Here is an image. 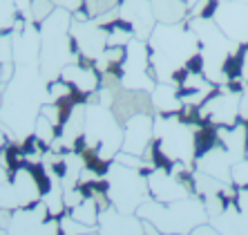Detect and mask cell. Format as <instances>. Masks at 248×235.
Returning a JSON list of instances; mask_svg holds the SVG:
<instances>
[{
	"instance_id": "obj_5",
	"label": "cell",
	"mask_w": 248,
	"mask_h": 235,
	"mask_svg": "<svg viewBox=\"0 0 248 235\" xmlns=\"http://www.w3.org/2000/svg\"><path fill=\"white\" fill-rule=\"evenodd\" d=\"M105 179H108V197H110L112 206L125 215H134L143 201L150 200L145 175L141 170L125 168L112 161L110 172Z\"/></svg>"
},
{
	"instance_id": "obj_31",
	"label": "cell",
	"mask_w": 248,
	"mask_h": 235,
	"mask_svg": "<svg viewBox=\"0 0 248 235\" xmlns=\"http://www.w3.org/2000/svg\"><path fill=\"white\" fill-rule=\"evenodd\" d=\"M58 229H61V235H87L92 231H96L94 226H85V224L76 222L74 218H69L67 213H63L58 218Z\"/></svg>"
},
{
	"instance_id": "obj_41",
	"label": "cell",
	"mask_w": 248,
	"mask_h": 235,
	"mask_svg": "<svg viewBox=\"0 0 248 235\" xmlns=\"http://www.w3.org/2000/svg\"><path fill=\"white\" fill-rule=\"evenodd\" d=\"M0 235H9V233H7V229H0Z\"/></svg>"
},
{
	"instance_id": "obj_23",
	"label": "cell",
	"mask_w": 248,
	"mask_h": 235,
	"mask_svg": "<svg viewBox=\"0 0 248 235\" xmlns=\"http://www.w3.org/2000/svg\"><path fill=\"white\" fill-rule=\"evenodd\" d=\"M150 97L152 105H155V115H177L184 105L179 99V92L172 83H156Z\"/></svg>"
},
{
	"instance_id": "obj_12",
	"label": "cell",
	"mask_w": 248,
	"mask_h": 235,
	"mask_svg": "<svg viewBox=\"0 0 248 235\" xmlns=\"http://www.w3.org/2000/svg\"><path fill=\"white\" fill-rule=\"evenodd\" d=\"M116 12H119V18L123 23L132 29L134 38L148 43L152 29L156 25L150 0H121Z\"/></svg>"
},
{
	"instance_id": "obj_2",
	"label": "cell",
	"mask_w": 248,
	"mask_h": 235,
	"mask_svg": "<svg viewBox=\"0 0 248 235\" xmlns=\"http://www.w3.org/2000/svg\"><path fill=\"white\" fill-rule=\"evenodd\" d=\"M69 25H72V14L58 7L38 25V34H41L38 69L45 81L58 79L61 69L76 61L72 38H69Z\"/></svg>"
},
{
	"instance_id": "obj_10",
	"label": "cell",
	"mask_w": 248,
	"mask_h": 235,
	"mask_svg": "<svg viewBox=\"0 0 248 235\" xmlns=\"http://www.w3.org/2000/svg\"><path fill=\"white\" fill-rule=\"evenodd\" d=\"M213 20L232 43L248 45V2L239 0L219 2L213 14Z\"/></svg>"
},
{
	"instance_id": "obj_6",
	"label": "cell",
	"mask_w": 248,
	"mask_h": 235,
	"mask_svg": "<svg viewBox=\"0 0 248 235\" xmlns=\"http://www.w3.org/2000/svg\"><path fill=\"white\" fill-rule=\"evenodd\" d=\"M155 141L170 159L195 164V130L177 119V115H155Z\"/></svg>"
},
{
	"instance_id": "obj_38",
	"label": "cell",
	"mask_w": 248,
	"mask_h": 235,
	"mask_svg": "<svg viewBox=\"0 0 248 235\" xmlns=\"http://www.w3.org/2000/svg\"><path fill=\"white\" fill-rule=\"evenodd\" d=\"M242 81L244 83H248V45L242 47Z\"/></svg>"
},
{
	"instance_id": "obj_16",
	"label": "cell",
	"mask_w": 248,
	"mask_h": 235,
	"mask_svg": "<svg viewBox=\"0 0 248 235\" xmlns=\"http://www.w3.org/2000/svg\"><path fill=\"white\" fill-rule=\"evenodd\" d=\"M110 110L121 126L127 119H132L134 115H155L150 92H141V90H119L114 94Z\"/></svg>"
},
{
	"instance_id": "obj_20",
	"label": "cell",
	"mask_w": 248,
	"mask_h": 235,
	"mask_svg": "<svg viewBox=\"0 0 248 235\" xmlns=\"http://www.w3.org/2000/svg\"><path fill=\"white\" fill-rule=\"evenodd\" d=\"M224 150L228 152L232 164L248 157V126L244 121H237L235 126H217Z\"/></svg>"
},
{
	"instance_id": "obj_9",
	"label": "cell",
	"mask_w": 248,
	"mask_h": 235,
	"mask_svg": "<svg viewBox=\"0 0 248 235\" xmlns=\"http://www.w3.org/2000/svg\"><path fill=\"white\" fill-rule=\"evenodd\" d=\"M199 117L203 123L213 126H235L239 121V92L228 85H217L215 94L199 105Z\"/></svg>"
},
{
	"instance_id": "obj_36",
	"label": "cell",
	"mask_w": 248,
	"mask_h": 235,
	"mask_svg": "<svg viewBox=\"0 0 248 235\" xmlns=\"http://www.w3.org/2000/svg\"><path fill=\"white\" fill-rule=\"evenodd\" d=\"M239 121L248 123V83L242 92H239Z\"/></svg>"
},
{
	"instance_id": "obj_13",
	"label": "cell",
	"mask_w": 248,
	"mask_h": 235,
	"mask_svg": "<svg viewBox=\"0 0 248 235\" xmlns=\"http://www.w3.org/2000/svg\"><path fill=\"white\" fill-rule=\"evenodd\" d=\"M152 137H155V115H134L123 123V144L121 150L130 155L143 157Z\"/></svg>"
},
{
	"instance_id": "obj_39",
	"label": "cell",
	"mask_w": 248,
	"mask_h": 235,
	"mask_svg": "<svg viewBox=\"0 0 248 235\" xmlns=\"http://www.w3.org/2000/svg\"><path fill=\"white\" fill-rule=\"evenodd\" d=\"M12 218H14L12 208H0V229H7L12 224Z\"/></svg>"
},
{
	"instance_id": "obj_7",
	"label": "cell",
	"mask_w": 248,
	"mask_h": 235,
	"mask_svg": "<svg viewBox=\"0 0 248 235\" xmlns=\"http://www.w3.org/2000/svg\"><path fill=\"white\" fill-rule=\"evenodd\" d=\"M41 200V190L36 186L29 168L23 166L14 172H7L0 166V208H27Z\"/></svg>"
},
{
	"instance_id": "obj_1",
	"label": "cell",
	"mask_w": 248,
	"mask_h": 235,
	"mask_svg": "<svg viewBox=\"0 0 248 235\" xmlns=\"http://www.w3.org/2000/svg\"><path fill=\"white\" fill-rule=\"evenodd\" d=\"M43 103H47V81L41 69L16 65L12 81L2 85L0 103V121L12 130L16 141L31 134Z\"/></svg>"
},
{
	"instance_id": "obj_28",
	"label": "cell",
	"mask_w": 248,
	"mask_h": 235,
	"mask_svg": "<svg viewBox=\"0 0 248 235\" xmlns=\"http://www.w3.org/2000/svg\"><path fill=\"white\" fill-rule=\"evenodd\" d=\"M119 2L121 0H83V12L87 14L90 20H96V18L105 16L110 12H116L119 9Z\"/></svg>"
},
{
	"instance_id": "obj_30",
	"label": "cell",
	"mask_w": 248,
	"mask_h": 235,
	"mask_svg": "<svg viewBox=\"0 0 248 235\" xmlns=\"http://www.w3.org/2000/svg\"><path fill=\"white\" fill-rule=\"evenodd\" d=\"M18 18L14 0H0V34H9Z\"/></svg>"
},
{
	"instance_id": "obj_24",
	"label": "cell",
	"mask_w": 248,
	"mask_h": 235,
	"mask_svg": "<svg viewBox=\"0 0 248 235\" xmlns=\"http://www.w3.org/2000/svg\"><path fill=\"white\" fill-rule=\"evenodd\" d=\"M78 157H81V161H83V168H87L90 172H94L96 177H108L112 161L105 159L96 148H83L81 152H78Z\"/></svg>"
},
{
	"instance_id": "obj_21",
	"label": "cell",
	"mask_w": 248,
	"mask_h": 235,
	"mask_svg": "<svg viewBox=\"0 0 248 235\" xmlns=\"http://www.w3.org/2000/svg\"><path fill=\"white\" fill-rule=\"evenodd\" d=\"M192 166H195V170L206 172V175L219 179V182H226V184L231 182L232 161H231V157H228V152L224 150V146H219V148H215V150H210V152H206L203 157H199Z\"/></svg>"
},
{
	"instance_id": "obj_8",
	"label": "cell",
	"mask_w": 248,
	"mask_h": 235,
	"mask_svg": "<svg viewBox=\"0 0 248 235\" xmlns=\"http://www.w3.org/2000/svg\"><path fill=\"white\" fill-rule=\"evenodd\" d=\"M9 235H61L58 219L49 215L43 200L34 201L27 208L14 211L12 224L7 226Z\"/></svg>"
},
{
	"instance_id": "obj_22",
	"label": "cell",
	"mask_w": 248,
	"mask_h": 235,
	"mask_svg": "<svg viewBox=\"0 0 248 235\" xmlns=\"http://www.w3.org/2000/svg\"><path fill=\"white\" fill-rule=\"evenodd\" d=\"M155 20L161 25H179L188 20V7L184 0H150Z\"/></svg>"
},
{
	"instance_id": "obj_18",
	"label": "cell",
	"mask_w": 248,
	"mask_h": 235,
	"mask_svg": "<svg viewBox=\"0 0 248 235\" xmlns=\"http://www.w3.org/2000/svg\"><path fill=\"white\" fill-rule=\"evenodd\" d=\"M38 54H41V34L34 23H29L23 32L14 34V63L38 67Z\"/></svg>"
},
{
	"instance_id": "obj_42",
	"label": "cell",
	"mask_w": 248,
	"mask_h": 235,
	"mask_svg": "<svg viewBox=\"0 0 248 235\" xmlns=\"http://www.w3.org/2000/svg\"><path fill=\"white\" fill-rule=\"evenodd\" d=\"M0 103H2V87H0Z\"/></svg>"
},
{
	"instance_id": "obj_14",
	"label": "cell",
	"mask_w": 248,
	"mask_h": 235,
	"mask_svg": "<svg viewBox=\"0 0 248 235\" xmlns=\"http://www.w3.org/2000/svg\"><path fill=\"white\" fill-rule=\"evenodd\" d=\"M58 79H63L67 85H72V90L85 94L87 101H90V94L101 90V74H98L96 67H94V61L83 58V56H76L74 63L65 65V67L61 69V76H58Z\"/></svg>"
},
{
	"instance_id": "obj_17",
	"label": "cell",
	"mask_w": 248,
	"mask_h": 235,
	"mask_svg": "<svg viewBox=\"0 0 248 235\" xmlns=\"http://www.w3.org/2000/svg\"><path fill=\"white\" fill-rule=\"evenodd\" d=\"M98 235H143L141 219L137 215H125L110 206L108 211L98 213Z\"/></svg>"
},
{
	"instance_id": "obj_32",
	"label": "cell",
	"mask_w": 248,
	"mask_h": 235,
	"mask_svg": "<svg viewBox=\"0 0 248 235\" xmlns=\"http://www.w3.org/2000/svg\"><path fill=\"white\" fill-rule=\"evenodd\" d=\"M54 9H56V7H54L52 0H31V23L38 27Z\"/></svg>"
},
{
	"instance_id": "obj_11",
	"label": "cell",
	"mask_w": 248,
	"mask_h": 235,
	"mask_svg": "<svg viewBox=\"0 0 248 235\" xmlns=\"http://www.w3.org/2000/svg\"><path fill=\"white\" fill-rule=\"evenodd\" d=\"M69 36H72V43H74L76 56L90 58V61H96L108 47V32L94 20H85V23L72 20Z\"/></svg>"
},
{
	"instance_id": "obj_29",
	"label": "cell",
	"mask_w": 248,
	"mask_h": 235,
	"mask_svg": "<svg viewBox=\"0 0 248 235\" xmlns=\"http://www.w3.org/2000/svg\"><path fill=\"white\" fill-rule=\"evenodd\" d=\"M31 134H36V137L41 139L43 144L49 148L52 146V141L58 137V130L54 128V123L49 119H45L43 115L36 117V123H34V130H31Z\"/></svg>"
},
{
	"instance_id": "obj_33",
	"label": "cell",
	"mask_w": 248,
	"mask_h": 235,
	"mask_svg": "<svg viewBox=\"0 0 248 235\" xmlns=\"http://www.w3.org/2000/svg\"><path fill=\"white\" fill-rule=\"evenodd\" d=\"M231 184H235L237 188H248V157H244L242 161L232 164Z\"/></svg>"
},
{
	"instance_id": "obj_3",
	"label": "cell",
	"mask_w": 248,
	"mask_h": 235,
	"mask_svg": "<svg viewBox=\"0 0 248 235\" xmlns=\"http://www.w3.org/2000/svg\"><path fill=\"white\" fill-rule=\"evenodd\" d=\"M134 215L139 219L152 222L163 235H188L199 224L208 222L206 208H203V201L199 197H186V200L172 201V204H159L155 200H148L137 208Z\"/></svg>"
},
{
	"instance_id": "obj_25",
	"label": "cell",
	"mask_w": 248,
	"mask_h": 235,
	"mask_svg": "<svg viewBox=\"0 0 248 235\" xmlns=\"http://www.w3.org/2000/svg\"><path fill=\"white\" fill-rule=\"evenodd\" d=\"M69 215V218H74L76 222L85 224V226H94L96 229L98 224V208L96 204H94V200H83L81 204H76L74 208H69V211H65Z\"/></svg>"
},
{
	"instance_id": "obj_19",
	"label": "cell",
	"mask_w": 248,
	"mask_h": 235,
	"mask_svg": "<svg viewBox=\"0 0 248 235\" xmlns=\"http://www.w3.org/2000/svg\"><path fill=\"white\" fill-rule=\"evenodd\" d=\"M208 224L219 235H248V206H237L232 200L219 218L208 219Z\"/></svg>"
},
{
	"instance_id": "obj_44",
	"label": "cell",
	"mask_w": 248,
	"mask_h": 235,
	"mask_svg": "<svg viewBox=\"0 0 248 235\" xmlns=\"http://www.w3.org/2000/svg\"><path fill=\"white\" fill-rule=\"evenodd\" d=\"M246 126H248V123H246Z\"/></svg>"
},
{
	"instance_id": "obj_26",
	"label": "cell",
	"mask_w": 248,
	"mask_h": 235,
	"mask_svg": "<svg viewBox=\"0 0 248 235\" xmlns=\"http://www.w3.org/2000/svg\"><path fill=\"white\" fill-rule=\"evenodd\" d=\"M224 186L226 182H219V179L210 177L206 172L195 170V197H199V200H203L208 195H217Z\"/></svg>"
},
{
	"instance_id": "obj_27",
	"label": "cell",
	"mask_w": 248,
	"mask_h": 235,
	"mask_svg": "<svg viewBox=\"0 0 248 235\" xmlns=\"http://www.w3.org/2000/svg\"><path fill=\"white\" fill-rule=\"evenodd\" d=\"M41 200H43V204L47 206L49 215L56 218V219L67 211V208H65V201H63V186H61V182H56V179H54V186L49 188V193H45Z\"/></svg>"
},
{
	"instance_id": "obj_37",
	"label": "cell",
	"mask_w": 248,
	"mask_h": 235,
	"mask_svg": "<svg viewBox=\"0 0 248 235\" xmlns=\"http://www.w3.org/2000/svg\"><path fill=\"white\" fill-rule=\"evenodd\" d=\"M188 235H219V233H217V231H215L213 226H210V224L206 222V224H199L197 229H192Z\"/></svg>"
},
{
	"instance_id": "obj_40",
	"label": "cell",
	"mask_w": 248,
	"mask_h": 235,
	"mask_svg": "<svg viewBox=\"0 0 248 235\" xmlns=\"http://www.w3.org/2000/svg\"><path fill=\"white\" fill-rule=\"evenodd\" d=\"M184 2H186V7H188V9H192V7H195L199 0H184Z\"/></svg>"
},
{
	"instance_id": "obj_34",
	"label": "cell",
	"mask_w": 248,
	"mask_h": 235,
	"mask_svg": "<svg viewBox=\"0 0 248 235\" xmlns=\"http://www.w3.org/2000/svg\"><path fill=\"white\" fill-rule=\"evenodd\" d=\"M14 63V34H0V65Z\"/></svg>"
},
{
	"instance_id": "obj_4",
	"label": "cell",
	"mask_w": 248,
	"mask_h": 235,
	"mask_svg": "<svg viewBox=\"0 0 248 235\" xmlns=\"http://www.w3.org/2000/svg\"><path fill=\"white\" fill-rule=\"evenodd\" d=\"M83 139L87 148H96L105 159H114L123 144V126L110 108L101 103H85V128Z\"/></svg>"
},
{
	"instance_id": "obj_43",
	"label": "cell",
	"mask_w": 248,
	"mask_h": 235,
	"mask_svg": "<svg viewBox=\"0 0 248 235\" xmlns=\"http://www.w3.org/2000/svg\"><path fill=\"white\" fill-rule=\"evenodd\" d=\"M168 235H177V233H168Z\"/></svg>"
},
{
	"instance_id": "obj_35",
	"label": "cell",
	"mask_w": 248,
	"mask_h": 235,
	"mask_svg": "<svg viewBox=\"0 0 248 235\" xmlns=\"http://www.w3.org/2000/svg\"><path fill=\"white\" fill-rule=\"evenodd\" d=\"M52 2H54V7L65 9V12H69V14L78 12V9L83 7V0H52Z\"/></svg>"
},
{
	"instance_id": "obj_15",
	"label": "cell",
	"mask_w": 248,
	"mask_h": 235,
	"mask_svg": "<svg viewBox=\"0 0 248 235\" xmlns=\"http://www.w3.org/2000/svg\"><path fill=\"white\" fill-rule=\"evenodd\" d=\"M143 175H145V184H148L150 200L159 201V204H172V201L192 197L190 193L177 182V177H174L172 172L159 170V168H150V170H145Z\"/></svg>"
}]
</instances>
